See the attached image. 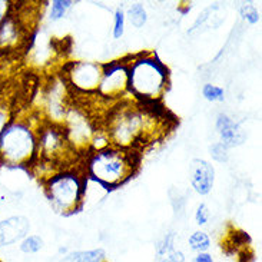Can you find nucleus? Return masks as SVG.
<instances>
[{
	"label": "nucleus",
	"instance_id": "nucleus-26",
	"mask_svg": "<svg viewBox=\"0 0 262 262\" xmlns=\"http://www.w3.org/2000/svg\"><path fill=\"white\" fill-rule=\"evenodd\" d=\"M166 256L169 258L172 262H185V254L179 249H172L169 254H166Z\"/></svg>",
	"mask_w": 262,
	"mask_h": 262
},
{
	"label": "nucleus",
	"instance_id": "nucleus-21",
	"mask_svg": "<svg viewBox=\"0 0 262 262\" xmlns=\"http://www.w3.org/2000/svg\"><path fill=\"white\" fill-rule=\"evenodd\" d=\"M209 152H211L213 161H216V162L224 163L228 162V159H229V148L225 146L222 142H215L209 149Z\"/></svg>",
	"mask_w": 262,
	"mask_h": 262
},
{
	"label": "nucleus",
	"instance_id": "nucleus-20",
	"mask_svg": "<svg viewBox=\"0 0 262 262\" xmlns=\"http://www.w3.org/2000/svg\"><path fill=\"white\" fill-rule=\"evenodd\" d=\"M202 95L206 100L209 102H222L225 99V92L224 89L220 88V86L212 85V83H206L204 88H202Z\"/></svg>",
	"mask_w": 262,
	"mask_h": 262
},
{
	"label": "nucleus",
	"instance_id": "nucleus-30",
	"mask_svg": "<svg viewBox=\"0 0 262 262\" xmlns=\"http://www.w3.org/2000/svg\"><path fill=\"white\" fill-rule=\"evenodd\" d=\"M158 262H172V261H170L168 256L165 255V256H161V258H159V261H158Z\"/></svg>",
	"mask_w": 262,
	"mask_h": 262
},
{
	"label": "nucleus",
	"instance_id": "nucleus-15",
	"mask_svg": "<svg viewBox=\"0 0 262 262\" xmlns=\"http://www.w3.org/2000/svg\"><path fill=\"white\" fill-rule=\"evenodd\" d=\"M13 103L10 100L9 92H6V88L3 86V89L0 91V135L13 118Z\"/></svg>",
	"mask_w": 262,
	"mask_h": 262
},
{
	"label": "nucleus",
	"instance_id": "nucleus-31",
	"mask_svg": "<svg viewBox=\"0 0 262 262\" xmlns=\"http://www.w3.org/2000/svg\"><path fill=\"white\" fill-rule=\"evenodd\" d=\"M0 262H2V261H0Z\"/></svg>",
	"mask_w": 262,
	"mask_h": 262
},
{
	"label": "nucleus",
	"instance_id": "nucleus-29",
	"mask_svg": "<svg viewBox=\"0 0 262 262\" xmlns=\"http://www.w3.org/2000/svg\"><path fill=\"white\" fill-rule=\"evenodd\" d=\"M2 76H3V66H0V91H2V89H3V78H2Z\"/></svg>",
	"mask_w": 262,
	"mask_h": 262
},
{
	"label": "nucleus",
	"instance_id": "nucleus-6",
	"mask_svg": "<svg viewBox=\"0 0 262 262\" xmlns=\"http://www.w3.org/2000/svg\"><path fill=\"white\" fill-rule=\"evenodd\" d=\"M36 13L30 14L25 9H19L12 5L6 17L0 21V62L20 57L33 37V20Z\"/></svg>",
	"mask_w": 262,
	"mask_h": 262
},
{
	"label": "nucleus",
	"instance_id": "nucleus-13",
	"mask_svg": "<svg viewBox=\"0 0 262 262\" xmlns=\"http://www.w3.org/2000/svg\"><path fill=\"white\" fill-rule=\"evenodd\" d=\"M216 132L220 135L221 141L228 148L239 146L245 141V132L236 122L229 118L227 114H220L216 118Z\"/></svg>",
	"mask_w": 262,
	"mask_h": 262
},
{
	"label": "nucleus",
	"instance_id": "nucleus-12",
	"mask_svg": "<svg viewBox=\"0 0 262 262\" xmlns=\"http://www.w3.org/2000/svg\"><path fill=\"white\" fill-rule=\"evenodd\" d=\"M189 181L193 191L199 195H208L215 182V169L205 159H193L189 166Z\"/></svg>",
	"mask_w": 262,
	"mask_h": 262
},
{
	"label": "nucleus",
	"instance_id": "nucleus-10",
	"mask_svg": "<svg viewBox=\"0 0 262 262\" xmlns=\"http://www.w3.org/2000/svg\"><path fill=\"white\" fill-rule=\"evenodd\" d=\"M69 95L71 91L63 78L52 79L50 83L43 89L40 96V116L43 122L62 125L64 116L69 111Z\"/></svg>",
	"mask_w": 262,
	"mask_h": 262
},
{
	"label": "nucleus",
	"instance_id": "nucleus-25",
	"mask_svg": "<svg viewBox=\"0 0 262 262\" xmlns=\"http://www.w3.org/2000/svg\"><path fill=\"white\" fill-rule=\"evenodd\" d=\"M209 218H211V212H209V208L205 205V204H201L195 212V221L198 224L199 227H204L209 222Z\"/></svg>",
	"mask_w": 262,
	"mask_h": 262
},
{
	"label": "nucleus",
	"instance_id": "nucleus-23",
	"mask_svg": "<svg viewBox=\"0 0 262 262\" xmlns=\"http://www.w3.org/2000/svg\"><path fill=\"white\" fill-rule=\"evenodd\" d=\"M239 12H241L242 19L248 21L249 25H255L259 21V13L252 5H244Z\"/></svg>",
	"mask_w": 262,
	"mask_h": 262
},
{
	"label": "nucleus",
	"instance_id": "nucleus-16",
	"mask_svg": "<svg viewBox=\"0 0 262 262\" xmlns=\"http://www.w3.org/2000/svg\"><path fill=\"white\" fill-rule=\"evenodd\" d=\"M125 17H128L129 23L136 29H141L145 26V23L148 20V14L142 3H134L128 7V12L125 14Z\"/></svg>",
	"mask_w": 262,
	"mask_h": 262
},
{
	"label": "nucleus",
	"instance_id": "nucleus-2",
	"mask_svg": "<svg viewBox=\"0 0 262 262\" xmlns=\"http://www.w3.org/2000/svg\"><path fill=\"white\" fill-rule=\"evenodd\" d=\"M43 119L13 115L0 135V166L9 169L30 168L37 155V132Z\"/></svg>",
	"mask_w": 262,
	"mask_h": 262
},
{
	"label": "nucleus",
	"instance_id": "nucleus-8",
	"mask_svg": "<svg viewBox=\"0 0 262 262\" xmlns=\"http://www.w3.org/2000/svg\"><path fill=\"white\" fill-rule=\"evenodd\" d=\"M105 64L89 60L71 62L64 66L63 75L69 91L76 95L95 96L99 89L100 79L103 75Z\"/></svg>",
	"mask_w": 262,
	"mask_h": 262
},
{
	"label": "nucleus",
	"instance_id": "nucleus-22",
	"mask_svg": "<svg viewBox=\"0 0 262 262\" xmlns=\"http://www.w3.org/2000/svg\"><path fill=\"white\" fill-rule=\"evenodd\" d=\"M125 12L122 9H118L114 16V37L115 39H122L125 33Z\"/></svg>",
	"mask_w": 262,
	"mask_h": 262
},
{
	"label": "nucleus",
	"instance_id": "nucleus-19",
	"mask_svg": "<svg viewBox=\"0 0 262 262\" xmlns=\"http://www.w3.org/2000/svg\"><path fill=\"white\" fill-rule=\"evenodd\" d=\"M73 2L69 0H53L50 3V12H49V19L52 21L60 20L63 19L64 14L68 13V10L71 9Z\"/></svg>",
	"mask_w": 262,
	"mask_h": 262
},
{
	"label": "nucleus",
	"instance_id": "nucleus-24",
	"mask_svg": "<svg viewBox=\"0 0 262 262\" xmlns=\"http://www.w3.org/2000/svg\"><path fill=\"white\" fill-rule=\"evenodd\" d=\"M172 249H173V235L172 234H168L166 236H163L162 241H159L158 245H156V252H158L159 258L169 254Z\"/></svg>",
	"mask_w": 262,
	"mask_h": 262
},
{
	"label": "nucleus",
	"instance_id": "nucleus-28",
	"mask_svg": "<svg viewBox=\"0 0 262 262\" xmlns=\"http://www.w3.org/2000/svg\"><path fill=\"white\" fill-rule=\"evenodd\" d=\"M10 2H5V0H0V21L3 20L6 17V14L9 13L10 10Z\"/></svg>",
	"mask_w": 262,
	"mask_h": 262
},
{
	"label": "nucleus",
	"instance_id": "nucleus-11",
	"mask_svg": "<svg viewBox=\"0 0 262 262\" xmlns=\"http://www.w3.org/2000/svg\"><path fill=\"white\" fill-rule=\"evenodd\" d=\"M30 222L21 215H12L0 221V249L14 245L28 236Z\"/></svg>",
	"mask_w": 262,
	"mask_h": 262
},
{
	"label": "nucleus",
	"instance_id": "nucleus-27",
	"mask_svg": "<svg viewBox=\"0 0 262 262\" xmlns=\"http://www.w3.org/2000/svg\"><path fill=\"white\" fill-rule=\"evenodd\" d=\"M192 262H215L213 256L209 252H198L196 255L193 256Z\"/></svg>",
	"mask_w": 262,
	"mask_h": 262
},
{
	"label": "nucleus",
	"instance_id": "nucleus-18",
	"mask_svg": "<svg viewBox=\"0 0 262 262\" xmlns=\"http://www.w3.org/2000/svg\"><path fill=\"white\" fill-rule=\"evenodd\" d=\"M188 245L193 252H208V249L211 248V238L209 235L204 231H195L191 234L188 239Z\"/></svg>",
	"mask_w": 262,
	"mask_h": 262
},
{
	"label": "nucleus",
	"instance_id": "nucleus-3",
	"mask_svg": "<svg viewBox=\"0 0 262 262\" xmlns=\"http://www.w3.org/2000/svg\"><path fill=\"white\" fill-rule=\"evenodd\" d=\"M139 166L138 152L107 145L91 150L85 161V175L107 189L125 185Z\"/></svg>",
	"mask_w": 262,
	"mask_h": 262
},
{
	"label": "nucleus",
	"instance_id": "nucleus-4",
	"mask_svg": "<svg viewBox=\"0 0 262 262\" xmlns=\"http://www.w3.org/2000/svg\"><path fill=\"white\" fill-rule=\"evenodd\" d=\"M129 95L145 105H158L169 86L168 68L150 53L128 59Z\"/></svg>",
	"mask_w": 262,
	"mask_h": 262
},
{
	"label": "nucleus",
	"instance_id": "nucleus-5",
	"mask_svg": "<svg viewBox=\"0 0 262 262\" xmlns=\"http://www.w3.org/2000/svg\"><path fill=\"white\" fill-rule=\"evenodd\" d=\"M86 175L82 169L60 170L43 182L52 208L60 215H72L83 206Z\"/></svg>",
	"mask_w": 262,
	"mask_h": 262
},
{
	"label": "nucleus",
	"instance_id": "nucleus-17",
	"mask_svg": "<svg viewBox=\"0 0 262 262\" xmlns=\"http://www.w3.org/2000/svg\"><path fill=\"white\" fill-rule=\"evenodd\" d=\"M45 247V242L39 236L35 234H29L28 236H25L20 242H19V251L21 254H26V255H33L37 254L40 249Z\"/></svg>",
	"mask_w": 262,
	"mask_h": 262
},
{
	"label": "nucleus",
	"instance_id": "nucleus-14",
	"mask_svg": "<svg viewBox=\"0 0 262 262\" xmlns=\"http://www.w3.org/2000/svg\"><path fill=\"white\" fill-rule=\"evenodd\" d=\"M64 262H106V254L102 248L76 251L66 256Z\"/></svg>",
	"mask_w": 262,
	"mask_h": 262
},
{
	"label": "nucleus",
	"instance_id": "nucleus-1",
	"mask_svg": "<svg viewBox=\"0 0 262 262\" xmlns=\"http://www.w3.org/2000/svg\"><path fill=\"white\" fill-rule=\"evenodd\" d=\"M168 122L156 105L126 99L115 105L102 130L111 146L138 152L159 141L168 132Z\"/></svg>",
	"mask_w": 262,
	"mask_h": 262
},
{
	"label": "nucleus",
	"instance_id": "nucleus-9",
	"mask_svg": "<svg viewBox=\"0 0 262 262\" xmlns=\"http://www.w3.org/2000/svg\"><path fill=\"white\" fill-rule=\"evenodd\" d=\"M96 95L105 103H114V105L122 100H126V96H130L128 59L105 64Z\"/></svg>",
	"mask_w": 262,
	"mask_h": 262
},
{
	"label": "nucleus",
	"instance_id": "nucleus-7",
	"mask_svg": "<svg viewBox=\"0 0 262 262\" xmlns=\"http://www.w3.org/2000/svg\"><path fill=\"white\" fill-rule=\"evenodd\" d=\"M62 126L71 146L78 155L83 152H91L92 143L96 135L99 134V129L95 125L92 116L88 114L86 107L71 105Z\"/></svg>",
	"mask_w": 262,
	"mask_h": 262
}]
</instances>
